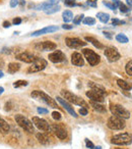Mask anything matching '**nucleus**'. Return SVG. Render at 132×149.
Masks as SVG:
<instances>
[{"label": "nucleus", "instance_id": "f257e3e1", "mask_svg": "<svg viewBox=\"0 0 132 149\" xmlns=\"http://www.w3.org/2000/svg\"><path fill=\"white\" fill-rule=\"evenodd\" d=\"M88 86H90L92 89L86 92V96H88L92 101H96V102H100V103L104 102L105 96L106 94H107L105 89H104L102 86L94 83V82H90Z\"/></svg>", "mask_w": 132, "mask_h": 149}, {"label": "nucleus", "instance_id": "f03ea898", "mask_svg": "<svg viewBox=\"0 0 132 149\" xmlns=\"http://www.w3.org/2000/svg\"><path fill=\"white\" fill-rule=\"evenodd\" d=\"M31 96L33 98H35V99H37V100L43 101V102L46 103L47 105H49V106L52 107V108H57V107H58V104H57L56 101H55L52 97H50L48 94H46L43 91H40V90L33 91L31 94Z\"/></svg>", "mask_w": 132, "mask_h": 149}, {"label": "nucleus", "instance_id": "7ed1b4c3", "mask_svg": "<svg viewBox=\"0 0 132 149\" xmlns=\"http://www.w3.org/2000/svg\"><path fill=\"white\" fill-rule=\"evenodd\" d=\"M61 95H62L63 97L65 98V100H67L68 102L73 103V104L75 105H79V106L81 107H85V108L88 107V103H86L82 98H80L79 96L73 94L72 92L63 90V91H61Z\"/></svg>", "mask_w": 132, "mask_h": 149}, {"label": "nucleus", "instance_id": "20e7f679", "mask_svg": "<svg viewBox=\"0 0 132 149\" xmlns=\"http://www.w3.org/2000/svg\"><path fill=\"white\" fill-rule=\"evenodd\" d=\"M15 121L16 123H18V126L21 127V129L25 131L27 133H35V128H34V125L29 121L27 117H25V115H15Z\"/></svg>", "mask_w": 132, "mask_h": 149}, {"label": "nucleus", "instance_id": "39448f33", "mask_svg": "<svg viewBox=\"0 0 132 149\" xmlns=\"http://www.w3.org/2000/svg\"><path fill=\"white\" fill-rule=\"evenodd\" d=\"M111 142L115 145H130L132 143V135L129 133H122L112 137Z\"/></svg>", "mask_w": 132, "mask_h": 149}, {"label": "nucleus", "instance_id": "423d86ee", "mask_svg": "<svg viewBox=\"0 0 132 149\" xmlns=\"http://www.w3.org/2000/svg\"><path fill=\"white\" fill-rule=\"evenodd\" d=\"M107 126L111 130H122V129L125 128V121L124 119L117 115H112L109 119H108Z\"/></svg>", "mask_w": 132, "mask_h": 149}, {"label": "nucleus", "instance_id": "0eeeda50", "mask_svg": "<svg viewBox=\"0 0 132 149\" xmlns=\"http://www.w3.org/2000/svg\"><path fill=\"white\" fill-rule=\"evenodd\" d=\"M110 110L111 112L113 113V115H117V117H120L122 119H129L130 117V112L123 107L122 105L120 104H110Z\"/></svg>", "mask_w": 132, "mask_h": 149}, {"label": "nucleus", "instance_id": "6e6552de", "mask_svg": "<svg viewBox=\"0 0 132 149\" xmlns=\"http://www.w3.org/2000/svg\"><path fill=\"white\" fill-rule=\"evenodd\" d=\"M82 53H83L84 57L86 58L88 62L92 66H96V64H98L100 61H101L100 55L96 54L94 51H92V50H90V49H83V50H82Z\"/></svg>", "mask_w": 132, "mask_h": 149}, {"label": "nucleus", "instance_id": "1a4fd4ad", "mask_svg": "<svg viewBox=\"0 0 132 149\" xmlns=\"http://www.w3.org/2000/svg\"><path fill=\"white\" fill-rule=\"evenodd\" d=\"M48 64L46 59L44 58H35L34 62L29 66V72H41V70H45Z\"/></svg>", "mask_w": 132, "mask_h": 149}, {"label": "nucleus", "instance_id": "9d476101", "mask_svg": "<svg viewBox=\"0 0 132 149\" xmlns=\"http://www.w3.org/2000/svg\"><path fill=\"white\" fill-rule=\"evenodd\" d=\"M50 130L56 135L57 138L61 139V140H64V139L67 138V131H66L65 127L62 126V125H59V123L51 125Z\"/></svg>", "mask_w": 132, "mask_h": 149}, {"label": "nucleus", "instance_id": "9b49d317", "mask_svg": "<svg viewBox=\"0 0 132 149\" xmlns=\"http://www.w3.org/2000/svg\"><path fill=\"white\" fill-rule=\"evenodd\" d=\"M105 56L107 57V59L109 60L110 62H115L117 60L120 59L121 55L120 53L118 52V50L115 48V47H107L105 49Z\"/></svg>", "mask_w": 132, "mask_h": 149}, {"label": "nucleus", "instance_id": "f8f14e48", "mask_svg": "<svg viewBox=\"0 0 132 149\" xmlns=\"http://www.w3.org/2000/svg\"><path fill=\"white\" fill-rule=\"evenodd\" d=\"M33 123L35 126L41 131H44V132H47V131L50 130V125L47 123L46 119H41L39 117H33Z\"/></svg>", "mask_w": 132, "mask_h": 149}, {"label": "nucleus", "instance_id": "ddd939ff", "mask_svg": "<svg viewBox=\"0 0 132 149\" xmlns=\"http://www.w3.org/2000/svg\"><path fill=\"white\" fill-rule=\"evenodd\" d=\"M48 58L51 62H53V63H60V62L65 61L66 56H65V54L63 53L61 50H55L53 53L49 54Z\"/></svg>", "mask_w": 132, "mask_h": 149}, {"label": "nucleus", "instance_id": "4468645a", "mask_svg": "<svg viewBox=\"0 0 132 149\" xmlns=\"http://www.w3.org/2000/svg\"><path fill=\"white\" fill-rule=\"evenodd\" d=\"M65 43L67 45L68 47L70 48H74V49H77L80 48V47H83L86 45V42H83L82 40L78 38H66L65 39Z\"/></svg>", "mask_w": 132, "mask_h": 149}, {"label": "nucleus", "instance_id": "2eb2a0df", "mask_svg": "<svg viewBox=\"0 0 132 149\" xmlns=\"http://www.w3.org/2000/svg\"><path fill=\"white\" fill-rule=\"evenodd\" d=\"M58 31V27L57 26H49V27H46L44 29H41L39 31H36V32L31 33V36L33 37H38V36H41V35H44V34H49V33H54Z\"/></svg>", "mask_w": 132, "mask_h": 149}, {"label": "nucleus", "instance_id": "dca6fc26", "mask_svg": "<svg viewBox=\"0 0 132 149\" xmlns=\"http://www.w3.org/2000/svg\"><path fill=\"white\" fill-rule=\"evenodd\" d=\"M16 59L25 62V63H33L35 60V56L29 52H21L19 54H16Z\"/></svg>", "mask_w": 132, "mask_h": 149}, {"label": "nucleus", "instance_id": "f3484780", "mask_svg": "<svg viewBox=\"0 0 132 149\" xmlns=\"http://www.w3.org/2000/svg\"><path fill=\"white\" fill-rule=\"evenodd\" d=\"M56 99H57V101H58V102L60 103V104L62 105V106L64 107V108L66 109V110H67L68 112L70 113V115H72L73 117H78V115H76L75 111H74L73 107H71V105H70L69 103L67 102V101L64 100V99H63V98H61V97H57Z\"/></svg>", "mask_w": 132, "mask_h": 149}, {"label": "nucleus", "instance_id": "a211bd4d", "mask_svg": "<svg viewBox=\"0 0 132 149\" xmlns=\"http://www.w3.org/2000/svg\"><path fill=\"white\" fill-rule=\"evenodd\" d=\"M36 47H39L44 51H51V50H55L57 48V45L54 42H51V41H45V42L40 43V44H37Z\"/></svg>", "mask_w": 132, "mask_h": 149}, {"label": "nucleus", "instance_id": "6ab92c4d", "mask_svg": "<svg viewBox=\"0 0 132 149\" xmlns=\"http://www.w3.org/2000/svg\"><path fill=\"white\" fill-rule=\"evenodd\" d=\"M71 62L72 64L76 66H82L84 64V60H83V57L80 53L78 52H74L73 54L71 55Z\"/></svg>", "mask_w": 132, "mask_h": 149}, {"label": "nucleus", "instance_id": "aec40b11", "mask_svg": "<svg viewBox=\"0 0 132 149\" xmlns=\"http://www.w3.org/2000/svg\"><path fill=\"white\" fill-rule=\"evenodd\" d=\"M58 1H59V0H48V1H46V2L41 3V4L37 5L36 9H38V10H45V9H47L49 6H51V5L57 4V3H58Z\"/></svg>", "mask_w": 132, "mask_h": 149}, {"label": "nucleus", "instance_id": "412c9836", "mask_svg": "<svg viewBox=\"0 0 132 149\" xmlns=\"http://www.w3.org/2000/svg\"><path fill=\"white\" fill-rule=\"evenodd\" d=\"M9 131H10V127L7 123V121H4L2 117H0V133L5 135V134H8Z\"/></svg>", "mask_w": 132, "mask_h": 149}, {"label": "nucleus", "instance_id": "4be33fe9", "mask_svg": "<svg viewBox=\"0 0 132 149\" xmlns=\"http://www.w3.org/2000/svg\"><path fill=\"white\" fill-rule=\"evenodd\" d=\"M90 105H92V108H94L96 111H98V112H102V113L107 112V109H106V107L104 106L103 104H101L100 102H96V101H90Z\"/></svg>", "mask_w": 132, "mask_h": 149}, {"label": "nucleus", "instance_id": "5701e85b", "mask_svg": "<svg viewBox=\"0 0 132 149\" xmlns=\"http://www.w3.org/2000/svg\"><path fill=\"white\" fill-rule=\"evenodd\" d=\"M37 139H38V141L41 143V144H44V145L49 144V142H50L49 136L46 134H44V133H39V134H37Z\"/></svg>", "mask_w": 132, "mask_h": 149}, {"label": "nucleus", "instance_id": "b1692460", "mask_svg": "<svg viewBox=\"0 0 132 149\" xmlns=\"http://www.w3.org/2000/svg\"><path fill=\"white\" fill-rule=\"evenodd\" d=\"M21 68V64L17 63V62H10L8 64V68H7V70H8L9 74H14L17 70H19Z\"/></svg>", "mask_w": 132, "mask_h": 149}, {"label": "nucleus", "instance_id": "393cba45", "mask_svg": "<svg viewBox=\"0 0 132 149\" xmlns=\"http://www.w3.org/2000/svg\"><path fill=\"white\" fill-rule=\"evenodd\" d=\"M117 84L120 88H122L123 90H126V91H128V90H130L132 88V85H130L128 82L124 81V80H121V79L117 80Z\"/></svg>", "mask_w": 132, "mask_h": 149}, {"label": "nucleus", "instance_id": "a878e982", "mask_svg": "<svg viewBox=\"0 0 132 149\" xmlns=\"http://www.w3.org/2000/svg\"><path fill=\"white\" fill-rule=\"evenodd\" d=\"M62 17L65 23H69V21H73V13L70 10H65L64 12L62 13Z\"/></svg>", "mask_w": 132, "mask_h": 149}, {"label": "nucleus", "instance_id": "bb28decb", "mask_svg": "<svg viewBox=\"0 0 132 149\" xmlns=\"http://www.w3.org/2000/svg\"><path fill=\"white\" fill-rule=\"evenodd\" d=\"M60 10V5L58 4H54V5H51V6H49L47 9H45V13H47V14H52V13H55L57 12V11Z\"/></svg>", "mask_w": 132, "mask_h": 149}, {"label": "nucleus", "instance_id": "cd10ccee", "mask_svg": "<svg viewBox=\"0 0 132 149\" xmlns=\"http://www.w3.org/2000/svg\"><path fill=\"white\" fill-rule=\"evenodd\" d=\"M85 41H88V42H90V43H92V45H94L96 48H98V49H101V48H103V45L101 44V43L98 42L96 39H94V38H92V37H85Z\"/></svg>", "mask_w": 132, "mask_h": 149}, {"label": "nucleus", "instance_id": "c85d7f7f", "mask_svg": "<svg viewBox=\"0 0 132 149\" xmlns=\"http://www.w3.org/2000/svg\"><path fill=\"white\" fill-rule=\"evenodd\" d=\"M96 17H98L103 23H107L110 19V15L105 12H98V14H96Z\"/></svg>", "mask_w": 132, "mask_h": 149}, {"label": "nucleus", "instance_id": "c756f323", "mask_svg": "<svg viewBox=\"0 0 132 149\" xmlns=\"http://www.w3.org/2000/svg\"><path fill=\"white\" fill-rule=\"evenodd\" d=\"M27 81H23V80H19V81H16L13 83V87L14 88H21V87H25L27 86Z\"/></svg>", "mask_w": 132, "mask_h": 149}, {"label": "nucleus", "instance_id": "7c9ffc66", "mask_svg": "<svg viewBox=\"0 0 132 149\" xmlns=\"http://www.w3.org/2000/svg\"><path fill=\"white\" fill-rule=\"evenodd\" d=\"M116 40L120 43H127L128 42V38L124 34H118L117 36H116Z\"/></svg>", "mask_w": 132, "mask_h": 149}, {"label": "nucleus", "instance_id": "2f4dec72", "mask_svg": "<svg viewBox=\"0 0 132 149\" xmlns=\"http://www.w3.org/2000/svg\"><path fill=\"white\" fill-rule=\"evenodd\" d=\"M83 23L84 25H88V26H92V25H94L96 23V19H94V17H84L83 19Z\"/></svg>", "mask_w": 132, "mask_h": 149}, {"label": "nucleus", "instance_id": "473e14b6", "mask_svg": "<svg viewBox=\"0 0 132 149\" xmlns=\"http://www.w3.org/2000/svg\"><path fill=\"white\" fill-rule=\"evenodd\" d=\"M125 70L129 76L132 77V60H130V61L127 62V64H126V66H125Z\"/></svg>", "mask_w": 132, "mask_h": 149}, {"label": "nucleus", "instance_id": "72a5a7b5", "mask_svg": "<svg viewBox=\"0 0 132 149\" xmlns=\"http://www.w3.org/2000/svg\"><path fill=\"white\" fill-rule=\"evenodd\" d=\"M83 17H84L83 14H79V15H77V17H73V23H75V25H79V23H81V21H82Z\"/></svg>", "mask_w": 132, "mask_h": 149}, {"label": "nucleus", "instance_id": "f704fd0d", "mask_svg": "<svg viewBox=\"0 0 132 149\" xmlns=\"http://www.w3.org/2000/svg\"><path fill=\"white\" fill-rule=\"evenodd\" d=\"M119 8H120V11H121V12H123V13H126V12H128V11H130L129 7H127L125 4H123V3H120Z\"/></svg>", "mask_w": 132, "mask_h": 149}, {"label": "nucleus", "instance_id": "c9c22d12", "mask_svg": "<svg viewBox=\"0 0 132 149\" xmlns=\"http://www.w3.org/2000/svg\"><path fill=\"white\" fill-rule=\"evenodd\" d=\"M52 117L54 119H56V121H60L61 117H62V115H61V113L58 112V111H53V112H52Z\"/></svg>", "mask_w": 132, "mask_h": 149}, {"label": "nucleus", "instance_id": "e433bc0d", "mask_svg": "<svg viewBox=\"0 0 132 149\" xmlns=\"http://www.w3.org/2000/svg\"><path fill=\"white\" fill-rule=\"evenodd\" d=\"M64 4L66 6H69V7H72V6H75V1L74 0H64Z\"/></svg>", "mask_w": 132, "mask_h": 149}, {"label": "nucleus", "instance_id": "4c0bfd02", "mask_svg": "<svg viewBox=\"0 0 132 149\" xmlns=\"http://www.w3.org/2000/svg\"><path fill=\"white\" fill-rule=\"evenodd\" d=\"M124 23H125V21H119V19H112V25H113V26L124 25Z\"/></svg>", "mask_w": 132, "mask_h": 149}, {"label": "nucleus", "instance_id": "58836bf2", "mask_svg": "<svg viewBox=\"0 0 132 149\" xmlns=\"http://www.w3.org/2000/svg\"><path fill=\"white\" fill-rule=\"evenodd\" d=\"M103 4L106 5L107 7H109L110 9H112V10H114V9H116V7L114 6V4H112V3L108 2V1H103Z\"/></svg>", "mask_w": 132, "mask_h": 149}, {"label": "nucleus", "instance_id": "ea45409f", "mask_svg": "<svg viewBox=\"0 0 132 149\" xmlns=\"http://www.w3.org/2000/svg\"><path fill=\"white\" fill-rule=\"evenodd\" d=\"M38 112L39 113H41V115H47V113L49 112L48 111V109H46V108H42V107H38Z\"/></svg>", "mask_w": 132, "mask_h": 149}, {"label": "nucleus", "instance_id": "a19ab883", "mask_svg": "<svg viewBox=\"0 0 132 149\" xmlns=\"http://www.w3.org/2000/svg\"><path fill=\"white\" fill-rule=\"evenodd\" d=\"M96 1H98V0H88L86 3L92 7H96Z\"/></svg>", "mask_w": 132, "mask_h": 149}, {"label": "nucleus", "instance_id": "79ce46f5", "mask_svg": "<svg viewBox=\"0 0 132 149\" xmlns=\"http://www.w3.org/2000/svg\"><path fill=\"white\" fill-rule=\"evenodd\" d=\"M85 144H86V147H88V148H90V149H92L94 147V143L90 142V141L88 140V139H85Z\"/></svg>", "mask_w": 132, "mask_h": 149}, {"label": "nucleus", "instance_id": "37998d69", "mask_svg": "<svg viewBox=\"0 0 132 149\" xmlns=\"http://www.w3.org/2000/svg\"><path fill=\"white\" fill-rule=\"evenodd\" d=\"M79 113L81 115H88V108H85V107H81V108L79 109Z\"/></svg>", "mask_w": 132, "mask_h": 149}, {"label": "nucleus", "instance_id": "c03bdc74", "mask_svg": "<svg viewBox=\"0 0 132 149\" xmlns=\"http://www.w3.org/2000/svg\"><path fill=\"white\" fill-rule=\"evenodd\" d=\"M19 3L18 0H10V2H9V5H10V7H15L17 4Z\"/></svg>", "mask_w": 132, "mask_h": 149}, {"label": "nucleus", "instance_id": "a18cd8bd", "mask_svg": "<svg viewBox=\"0 0 132 149\" xmlns=\"http://www.w3.org/2000/svg\"><path fill=\"white\" fill-rule=\"evenodd\" d=\"M13 25H15V26H16V25H19V23H21V17H15L14 19H13Z\"/></svg>", "mask_w": 132, "mask_h": 149}, {"label": "nucleus", "instance_id": "49530a36", "mask_svg": "<svg viewBox=\"0 0 132 149\" xmlns=\"http://www.w3.org/2000/svg\"><path fill=\"white\" fill-rule=\"evenodd\" d=\"M72 28H73V26H70V25H67V23H64L62 26V29H64V30H71Z\"/></svg>", "mask_w": 132, "mask_h": 149}, {"label": "nucleus", "instance_id": "de8ad7c7", "mask_svg": "<svg viewBox=\"0 0 132 149\" xmlns=\"http://www.w3.org/2000/svg\"><path fill=\"white\" fill-rule=\"evenodd\" d=\"M3 27H4L5 29H7V28H10L11 25H10V23H9V21H3Z\"/></svg>", "mask_w": 132, "mask_h": 149}, {"label": "nucleus", "instance_id": "09e8293b", "mask_svg": "<svg viewBox=\"0 0 132 149\" xmlns=\"http://www.w3.org/2000/svg\"><path fill=\"white\" fill-rule=\"evenodd\" d=\"M103 34H104V36H105L106 38H108V39L113 38V37H112V35H111V33H109V32H104Z\"/></svg>", "mask_w": 132, "mask_h": 149}, {"label": "nucleus", "instance_id": "8fccbe9b", "mask_svg": "<svg viewBox=\"0 0 132 149\" xmlns=\"http://www.w3.org/2000/svg\"><path fill=\"white\" fill-rule=\"evenodd\" d=\"M4 66V60L0 57V68H3Z\"/></svg>", "mask_w": 132, "mask_h": 149}, {"label": "nucleus", "instance_id": "3c124183", "mask_svg": "<svg viewBox=\"0 0 132 149\" xmlns=\"http://www.w3.org/2000/svg\"><path fill=\"white\" fill-rule=\"evenodd\" d=\"M19 4H21V6L23 7V5L25 4V0H19Z\"/></svg>", "mask_w": 132, "mask_h": 149}, {"label": "nucleus", "instance_id": "603ef678", "mask_svg": "<svg viewBox=\"0 0 132 149\" xmlns=\"http://www.w3.org/2000/svg\"><path fill=\"white\" fill-rule=\"evenodd\" d=\"M3 77H4V74H3L2 70H0V79H1V78H3Z\"/></svg>", "mask_w": 132, "mask_h": 149}, {"label": "nucleus", "instance_id": "864d4df0", "mask_svg": "<svg viewBox=\"0 0 132 149\" xmlns=\"http://www.w3.org/2000/svg\"><path fill=\"white\" fill-rule=\"evenodd\" d=\"M3 91H4V88L3 87H0V95L3 93Z\"/></svg>", "mask_w": 132, "mask_h": 149}, {"label": "nucleus", "instance_id": "5fc2aeb1", "mask_svg": "<svg viewBox=\"0 0 132 149\" xmlns=\"http://www.w3.org/2000/svg\"><path fill=\"white\" fill-rule=\"evenodd\" d=\"M127 3L130 5V6H132V0H127Z\"/></svg>", "mask_w": 132, "mask_h": 149}, {"label": "nucleus", "instance_id": "6e6d98bb", "mask_svg": "<svg viewBox=\"0 0 132 149\" xmlns=\"http://www.w3.org/2000/svg\"><path fill=\"white\" fill-rule=\"evenodd\" d=\"M92 149H102V147L101 146H98V147H94Z\"/></svg>", "mask_w": 132, "mask_h": 149}, {"label": "nucleus", "instance_id": "4d7b16f0", "mask_svg": "<svg viewBox=\"0 0 132 149\" xmlns=\"http://www.w3.org/2000/svg\"><path fill=\"white\" fill-rule=\"evenodd\" d=\"M117 149H120V148H117Z\"/></svg>", "mask_w": 132, "mask_h": 149}]
</instances>
